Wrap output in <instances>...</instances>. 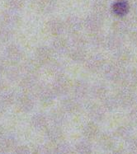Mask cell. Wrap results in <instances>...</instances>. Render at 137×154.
I'll use <instances>...</instances> for the list:
<instances>
[{"label":"cell","instance_id":"cell-8","mask_svg":"<svg viewBox=\"0 0 137 154\" xmlns=\"http://www.w3.org/2000/svg\"><path fill=\"white\" fill-rule=\"evenodd\" d=\"M46 28H47L48 32L54 36L61 35L65 30L64 22H61L60 20H57V19L51 20L50 22H48V23L46 24Z\"/></svg>","mask_w":137,"mask_h":154},{"label":"cell","instance_id":"cell-17","mask_svg":"<svg viewBox=\"0 0 137 154\" xmlns=\"http://www.w3.org/2000/svg\"><path fill=\"white\" fill-rule=\"evenodd\" d=\"M84 88H83V83L81 82H75V84L73 85V92L78 97L83 96L84 92Z\"/></svg>","mask_w":137,"mask_h":154},{"label":"cell","instance_id":"cell-14","mask_svg":"<svg viewBox=\"0 0 137 154\" xmlns=\"http://www.w3.org/2000/svg\"><path fill=\"white\" fill-rule=\"evenodd\" d=\"M40 8L44 12H50L54 8V2L53 0H41Z\"/></svg>","mask_w":137,"mask_h":154},{"label":"cell","instance_id":"cell-18","mask_svg":"<svg viewBox=\"0 0 137 154\" xmlns=\"http://www.w3.org/2000/svg\"><path fill=\"white\" fill-rule=\"evenodd\" d=\"M8 6L13 10H17L23 6V0H9Z\"/></svg>","mask_w":137,"mask_h":154},{"label":"cell","instance_id":"cell-13","mask_svg":"<svg viewBox=\"0 0 137 154\" xmlns=\"http://www.w3.org/2000/svg\"><path fill=\"white\" fill-rule=\"evenodd\" d=\"M13 35L12 29L7 27L5 26H0V41L2 43L8 41Z\"/></svg>","mask_w":137,"mask_h":154},{"label":"cell","instance_id":"cell-10","mask_svg":"<svg viewBox=\"0 0 137 154\" xmlns=\"http://www.w3.org/2000/svg\"><path fill=\"white\" fill-rule=\"evenodd\" d=\"M19 22V18L14 13H6L3 18V25L8 27L10 29H13L17 26Z\"/></svg>","mask_w":137,"mask_h":154},{"label":"cell","instance_id":"cell-21","mask_svg":"<svg viewBox=\"0 0 137 154\" xmlns=\"http://www.w3.org/2000/svg\"><path fill=\"white\" fill-rule=\"evenodd\" d=\"M2 44H3V43H2V42L0 41V48H1V45H2Z\"/></svg>","mask_w":137,"mask_h":154},{"label":"cell","instance_id":"cell-16","mask_svg":"<svg viewBox=\"0 0 137 154\" xmlns=\"http://www.w3.org/2000/svg\"><path fill=\"white\" fill-rule=\"evenodd\" d=\"M10 67V63L6 59H0V75H6Z\"/></svg>","mask_w":137,"mask_h":154},{"label":"cell","instance_id":"cell-6","mask_svg":"<svg viewBox=\"0 0 137 154\" xmlns=\"http://www.w3.org/2000/svg\"><path fill=\"white\" fill-rule=\"evenodd\" d=\"M15 103L17 108L23 112H29L35 106L34 99L27 93H23L19 96H17Z\"/></svg>","mask_w":137,"mask_h":154},{"label":"cell","instance_id":"cell-11","mask_svg":"<svg viewBox=\"0 0 137 154\" xmlns=\"http://www.w3.org/2000/svg\"><path fill=\"white\" fill-rule=\"evenodd\" d=\"M80 28L79 22L74 17H71L64 22V29L67 30L71 35H73Z\"/></svg>","mask_w":137,"mask_h":154},{"label":"cell","instance_id":"cell-15","mask_svg":"<svg viewBox=\"0 0 137 154\" xmlns=\"http://www.w3.org/2000/svg\"><path fill=\"white\" fill-rule=\"evenodd\" d=\"M113 11L117 13V15H122L126 12V3H123L121 2L115 3L113 6Z\"/></svg>","mask_w":137,"mask_h":154},{"label":"cell","instance_id":"cell-12","mask_svg":"<svg viewBox=\"0 0 137 154\" xmlns=\"http://www.w3.org/2000/svg\"><path fill=\"white\" fill-rule=\"evenodd\" d=\"M62 108L63 110L67 111V112H73L74 110H77V107L79 106V104L73 97L65 98L63 102H62Z\"/></svg>","mask_w":137,"mask_h":154},{"label":"cell","instance_id":"cell-5","mask_svg":"<svg viewBox=\"0 0 137 154\" xmlns=\"http://www.w3.org/2000/svg\"><path fill=\"white\" fill-rule=\"evenodd\" d=\"M36 93L39 101L45 106L51 104L56 97L51 87L49 86H39L36 90Z\"/></svg>","mask_w":137,"mask_h":154},{"label":"cell","instance_id":"cell-4","mask_svg":"<svg viewBox=\"0 0 137 154\" xmlns=\"http://www.w3.org/2000/svg\"><path fill=\"white\" fill-rule=\"evenodd\" d=\"M23 57V49L17 44H10L4 51V59L10 63H17L22 60Z\"/></svg>","mask_w":137,"mask_h":154},{"label":"cell","instance_id":"cell-7","mask_svg":"<svg viewBox=\"0 0 137 154\" xmlns=\"http://www.w3.org/2000/svg\"><path fill=\"white\" fill-rule=\"evenodd\" d=\"M70 48V41L62 37L61 35L55 36L54 40L52 41V48L51 50L55 53L66 54Z\"/></svg>","mask_w":137,"mask_h":154},{"label":"cell","instance_id":"cell-20","mask_svg":"<svg viewBox=\"0 0 137 154\" xmlns=\"http://www.w3.org/2000/svg\"><path fill=\"white\" fill-rule=\"evenodd\" d=\"M5 88H6V87H5L4 82H3V81H2V80L0 79V93H1V92H2Z\"/></svg>","mask_w":137,"mask_h":154},{"label":"cell","instance_id":"cell-1","mask_svg":"<svg viewBox=\"0 0 137 154\" xmlns=\"http://www.w3.org/2000/svg\"><path fill=\"white\" fill-rule=\"evenodd\" d=\"M56 97H63L70 91V81L63 73L55 77L52 86H51Z\"/></svg>","mask_w":137,"mask_h":154},{"label":"cell","instance_id":"cell-2","mask_svg":"<svg viewBox=\"0 0 137 154\" xmlns=\"http://www.w3.org/2000/svg\"><path fill=\"white\" fill-rule=\"evenodd\" d=\"M20 87L26 91H36L39 87V80L37 73L26 72L20 78Z\"/></svg>","mask_w":137,"mask_h":154},{"label":"cell","instance_id":"cell-3","mask_svg":"<svg viewBox=\"0 0 137 154\" xmlns=\"http://www.w3.org/2000/svg\"><path fill=\"white\" fill-rule=\"evenodd\" d=\"M53 51L47 46H40L35 51L36 63L41 66H46L52 61Z\"/></svg>","mask_w":137,"mask_h":154},{"label":"cell","instance_id":"cell-9","mask_svg":"<svg viewBox=\"0 0 137 154\" xmlns=\"http://www.w3.org/2000/svg\"><path fill=\"white\" fill-rule=\"evenodd\" d=\"M17 96L15 92L10 89H4L1 93H0V101H2L6 106L13 105L15 103Z\"/></svg>","mask_w":137,"mask_h":154},{"label":"cell","instance_id":"cell-19","mask_svg":"<svg viewBox=\"0 0 137 154\" xmlns=\"http://www.w3.org/2000/svg\"><path fill=\"white\" fill-rule=\"evenodd\" d=\"M6 106L4 105V104L2 102V101H0V115H2V114L4 112V110L6 109Z\"/></svg>","mask_w":137,"mask_h":154}]
</instances>
